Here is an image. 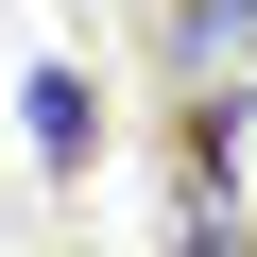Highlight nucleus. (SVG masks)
<instances>
[{
    "mask_svg": "<svg viewBox=\"0 0 257 257\" xmlns=\"http://www.w3.org/2000/svg\"><path fill=\"white\" fill-rule=\"evenodd\" d=\"M155 52H172L189 86H240V69H257V0H155Z\"/></svg>",
    "mask_w": 257,
    "mask_h": 257,
    "instance_id": "obj_1",
    "label": "nucleus"
},
{
    "mask_svg": "<svg viewBox=\"0 0 257 257\" xmlns=\"http://www.w3.org/2000/svg\"><path fill=\"white\" fill-rule=\"evenodd\" d=\"M18 138H35V172H86V155H103V103H86V69H52V52L18 69Z\"/></svg>",
    "mask_w": 257,
    "mask_h": 257,
    "instance_id": "obj_2",
    "label": "nucleus"
}]
</instances>
